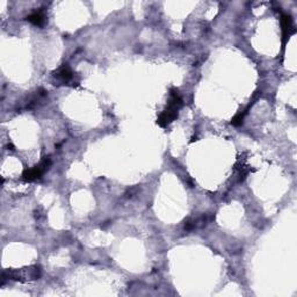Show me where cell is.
I'll return each instance as SVG.
<instances>
[{"instance_id":"5b68a950","label":"cell","mask_w":297,"mask_h":297,"mask_svg":"<svg viewBox=\"0 0 297 297\" xmlns=\"http://www.w3.org/2000/svg\"><path fill=\"white\" fill-rule=\"evenodd\" d=\"M54 78L61 83H69L70 80H72L73 78V72L72 70L70 69V66L68 64H63L61 66L60 69L57 70L56 72L54 73Z\"/></svg>"},{"instance_id":"277c9868","label":"cell","mask_w":297,"mask_h":297,"mask_svg":"<svg viewBox=\"0 0 297 297\" xmlns=\"http://www.w3.org/2000/svg\"><path fill=\"white\" fill-rule=\"evenodd\" d=\"M281 27H282V40L283 45H286V43L289 41L292 35L296 34V28L294 25V20H292L291 15L283 14L281 17Z\"/></svg>"},{"instance_id":"52a82bcc","label":"cell","mask_w":297,"mask_h":297,"mask_svg":"<svg viewBox=\"0 0 297 297\" xmlns=\"http://www.w3.org/2000/svg\"><path fill=\"white\" fill-rule=\"evenodd\" d=\"M251 105H252V104H250L249 106L244 109V111H240L239 113H238V114H237L236 116L233 117L232 121H231V124H232V126H234V127H239V126H241V124H243L244 117H245L246 114H247V112H249L250 107H251Z\"/></svg>"},{"instance_id":"8992f818","label":"cell","mask_w":297,"mask_h":297,"mask_svg":"<svg viewBox=\"0 0 297 297\" xmlns=\"http://www.w3.org/2000/svg\"><path fill=\"white\" fill-rule=\"evenodd\" d=\"M27 20H28L29 22H32L33 25L35 26H44L45 22H46V17L44 14V12H43L42 10L37 11V12H34L33 14H30L27 17Z\"/></svg>"},{"instance_id":"3957f363","label":"cell","mask_w":297,"mask_h":297,"mask_svg":"<svg viewBox=\"0 0 297 297\" xmlns=\"http://www.w3.org/2000/svg\"><path fill=\"white\" fill-rule=\"evenodd\" d=\"M7 274H9L10 280H15V281H23L22 279L36 280L41 276V269L36 267V266H34V267L21 269V271H10Z\"/></svg>"},{"instance_id":"7a4b0ae2","label":"cell","mask_w":297,"mask_h":297,"mask_svg":"<svg viewBox=\"0 0 297 297\" xmlns=\"http://www.w3.org/2000/svg\"><path fill=\"white\" fill-rule=\"evenodd\" d=\"M50 165H52V160L49 157H44L36 166H34L33 169L26 170L22 173V179L26 181H35L37 179H41L42 175L49 170Z\"/></svg>"},{"instance_id":"6da1fadb","label":"cell","mask_w":297,"mask_h":297,"mask_svg":"<svg viewBox=\"0 0 297 297\" xmlns=\"http://www.w3.org/2000/svg\"><path fill=\"white\" fill-rule=\"evenodd\" d=\"M183 101L179 95L177 88H171L170 91V100L167 104L166 108L162 112V114L158 116L157 123L162 128H165L171 124L173 121L177 119L179 111L182 107Z\"/></svg>"}]
</instances>
